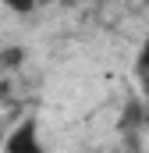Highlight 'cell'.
<instances>
[{
	"instance_id": "6",
	"label": "cell",
	"mask_w": 149,
	"mask_h": 153,
	"mask_svg": "<svg viewBox=\"0 0 149 153\" xmlns=\"http://www.w3.org/2000/svg\"><path fill=\"white\" fill-rule=\"evenodd\" d=\"M4 75H7V68H4V64H0V89H4Z\"/></svg>"
},
{
	"instance_id": "9",
	"label": "cell",
	"mask_w": 149,
	"mask_h": 153,
	"mask_svg": "<svg viewBox=\"0 0 149 153\" xmlns=\"http://www.w3.org/2000/svg\"><path fill=\"white\" fill-rule=\"evenodd\" d=\"M146 4H149V0H146Z\"/></svg>"
},
{
	"instance_id": "7",
	"label": "cell",
	"mask_w": 149,
	"mask_h": 153,
	"mask_svg": "<svg viewBox=\"0 0 149 153\" xmlns=\"http://www.w3.org/2000/svg\"><path fill=\"white\" fill-rule=\"evenodd\" d=\"M4 135H7V128H0V153H4Z\"/></svg>"
},
{
	"instance_id": "2",
	"label": "cell",
	"mask_w": 149,
	"mask_h": 153,
	"mask_svg": "<svg viewBox=\"0 0 149 153\" xmlns=\"http://www.w3.org/2000/svg\"><path fill=\"white\" fill-rule=\"evenodd\" d=\"M142 125H146V103H142V96H131L124 103V111H121L117 128L121 132H131V128H142Z\"/></svg>"
},
{
	"instance_id": "3",
	"label": "cell",
	"mask_w": 149,
	"mask_h": 153,
	"mask_svg": "<svg viewBox=\"0 0 149 153\" xmlns=\"http://www.w3.org/2000/svg\"><path fill=\"white\" fill-rule=\"evenodd\" d=\"M135 78H139V85H142V96H149V32H146V39H142L139 57H135Z\"/></svg>"
},
{
	"instance_id": "8",
	"label": "cell",
	"mask_w": 149,
	"mask_h": 153,
	"mask_svg": "<svg viewBox=\"0 0 149 153\" xmlns=\"http://www.w3.org/2000/svg\"><path fill=\"white\" fill-rule=\"evenodd\" d=\"M39 4H43V0H39Z\"/></svg>"
},
{
	"instance_id": "5",
	"label": "cell",
	"mask_w": 149,
	"mask_h": 153,
	"mask_svg": "<svg viewBox=\"0 0 149 153\" xmlns=\"http://www.w3.org/2000/svg\"><path fill=\"white\" fill-rule=\"evenodd\" d=\"M4 7H11V11H18V14H32V7H36L39 0H0Z\"/></svg>"
},
{
	"instance_id": "1",
	"label": "cell",
	"mask_w": 149,
	"mask_h": 153,
	"mask_svg": "<svg viewBox=\"0 0 149 153\" xmlns=\"http://www.w3.org/2000/svg\"><path fill=\"white\" fill-rule=\"evenodd\" d=\"M4 153H46L43 139H39V117L25 114L18 125L7 128L4 135Z\"/></svg>"
},
{
	"instance_id": "4",
	"label": "cell",
	"mask_w": 149,
	"mask_h": 153,
	"mask_svg": "<svg viewBox=\"0 0 149 153\" xmlns=\"http://www.w3.org/2000/svg\"><path fill=\"white\" fill-rule=\"evenodd\" d=\"M0 64H4L7 71L21 68V64H25V50H21V46H11V50H0Z\"/></svg>"
}]
</instances>
